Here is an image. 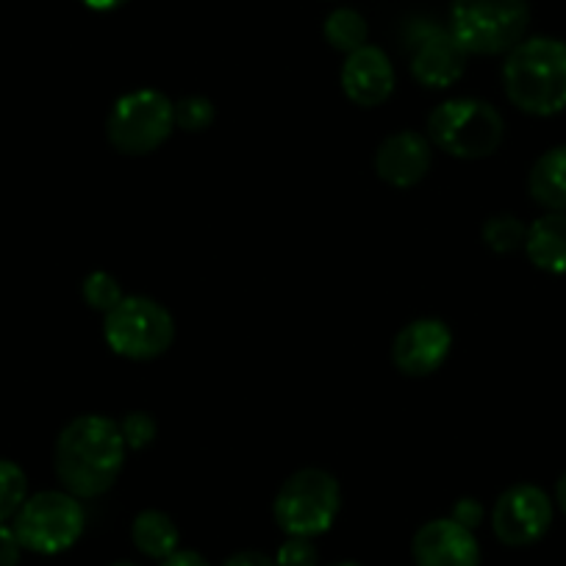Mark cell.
<instances>
[{
	"label": "cell",
	"mask_w": 566,
	"mask_h": 566,
	"mask_svg": "<svg viewBox=\"0 0 566 566\" xmlns=\"http://www.w3.org/2000/svg\"><path fill=\"white\" fill-rule=\"evenodd\" d=\"M509 101L533 117H553L566 108V42L531 36L511 48L503 64Z\"/></svg>",
	"instance_id": "cell-2"
},
{
	"label": "cell",
	"mask_w": 566,
	"mask_h": 566,
	"mask_svg": "<svg viewBox=\"0 0 566 566\" xmlns=\"http://www.w3.org/2000/svg\"><path fill=\"white\" fill-rule=\"evenodd\" d=\"M176 128L172 101L159 90H134L119 97L106 119V136L125 156H148Z\"/></svg>",
	"instance_id": "cell-7"
},
{
	"label": "cell",
	"mask_w": 566,
	"mask_h": 566,
	"mask_svg": "<svg viewBox=\"0 0 566 566\" xmlns=\"http://www.w3.org/2000/svg\"><path fill=\"white\" fill-rule=\"evenodd\" d=\"M408 45H411V75L428 90H448L464 75L470 53L444 25L422 20L408 31Z\"/></svg>",
	"instance_id": "cell-10"
},
{
	"label": "cell",
	"mask_w": 566,
	"mask_h": 566,
	"mask_svg": "<svg viewBox=\"0 0 566 566\" xmlns=\"http://www.w3.org/2000/svg\"><path fill=\"white\" fill-rule=\"evenodd\" d=\"M481 237L494 253H514V250L525 248L527 226L514 214H494L483 222Z\"/></svg>",
	"instance_id": "cell-19"
},
{
	"label": "cell",
	"mask_w": 566,
	"mask_h": 566,
	"mask_svg": "<svg viewBox=\"0 0 566 566\" xmlns=\"http://www.w3.org/2000/svg\"><path fill=\"white\" fill-rule=\"evenodd\" d=\"M553 525V500L533 483L505 489L492 511L494 536L509 547H527L544 538Z\"/></svg>",
	"instance_id": "cell-9"
},
{
	"label": "cell",
	"mask_w": 566,
	"mask_h": 566,
	"mask_svg": "<svg viewBox=\"0 0 566 566\" xmlns=\"http://www.w3.org/2000/svg\"><path fill=\"white\" fill-rule=\"evenodd\" d=\"M342 92L356 106L373 108L395 92V64L378 45H364L347 53L342 64Z\"/></svg>",
	"instance_id": "cell-14"
},
{
	"label": "cell",
	"mask_w": 566,
	"mask_h": 566,
	"mask_svg": "<svg viewBox=\"0 0 566 566\" xmlns=\"http://www.w3.org/2000/svg\"><path fill=\"white\" fill-rule=\"evenodd\" d=\"M342 509V489L331 472L308 467L297 470L277 489L272 514L277 527L290 536L314 538L331 531Z\"/></svg>",
	"instance_id": "cell-5"
},
{
	"label": "cell",
	"mask_w": 566,
	"mask_h": 566,
	"mask_svg": "<svg viewBox=\"0 0 566 566\" xmlns=\"http://www.w3.org/2000/svg\"><path fill=\"white\" fill-rule=\"evenodd\" d=\"M86 525L78 497L70 492L31 494L14 516V536L20 547L40 555H56L73 547Z\"/></svg>",
	"instance_id": "cell-8"
},
{
	"label": "cell",
	"mask_w": 566,
	"mask_h": 566,
	"mask_svg": "<svg viewBox=\"0 0 566 566\" xmlns=\"http://www.w3.org/2000/svg\"><path fill=\"white\" fill-rule=\"evenodd\" d=\"M277 566H319V553L312 538L290 536L277 547L275 553Z\"/></svg>",
	"instance_id": "cell-24"
},
{
	"label": "cell",
	"mask_w": 566,
	"mask_h": 566,
	"mask_svg": "<svg viewBox=\"0 0 566 566\" xmlns=\"http://www.w3.org/2000/svg\"><path fill=\"white\" fill-rule=\"evenodd\" d=\"M453 520L461 522L464 527H470V531H475V527L481 525V520H483V505L478 503V500H472V497L459 500V503H455V509H453Z\"/></svg>",
	"instance_id": "cell-26"
},
{
	"label": "cell",
	"mask_w": 566,
	"mask_h": 566,
	"mask_svg": "<svg viewBox=\"0 0 566 566\" xmlns=\"http://www.w3.org/2000/svg\"><path fill=\"white\" fill-rule=\"evenodd\" d=\"M527 23V0H453L450 7V31L470 56H497L511 51L522 42Z\"/></svg>",
	"instance_id": "cell-4"
},
{
	"label": "cell",
	"mask_w": 566,
	"mask_h": 566,
	"mask_svg": "<svg viewBox=\"0 0 566 566\" xmlns=\"http://www.w3.org/2000/svg\"><path fill=\"white\" fill-rule=\"evenodd\" d=\"M555 500H558L560 511L566 514V472L558 478V483H555Z\"/></svg>",
	"instance_id": "cell-30"
},
{
	"label": "cell",
	"mask_w": 566,
	"mask_h": 566,
	"mask_svg": "<svg viewBox=\"0 0 566 566\" xmlns=\"http://www.w3.org/2000/svg\"><path fill=\"white\" fill-rule=\"evenodd\" d=\"M417 566H481V544L475 531L453 516L424 522L411 542Z\"/></svg>",
	"instance_id": "cell-12"
},
{
	"label": "cell",
	"mask_w": 566,
	"mask_h": 566,
	"mask_svg": "<svg viewBox=\"0 0 566 566\" xmlns=\"http://www.w3.org/2000/svg\"><path fill=\"white\" fill-rule=\"evenodd\" d=\"M117 424L128 450H145L148 444H154L156 433H159V424H156V419L148 411L125 413Z\"/></svg>",
	"instance_id": "cell-23"
},
{
	"label": "cell",
	"mask_w": 566,
	"mask_h": 566,
	"mask_svg": "<svg viewBox=\"0 0 566 566\" xmlns=\"http://www.w3.org/2000/svg\"><path fill=\"white\" fill-rule=\"evenodd\" d=\"M103 336L117 356L130 361H150L165 356L176 342V319L159 301L125 295L108 314H103Z\"/></svg>",
	"instance_id": "cell-6"
},
{
	"label": "cell",
	"mask_w": 566,
	"mask_h": 566,
	"mask_svg": "<svg viewBox=\"0 0 566 566\" xmlns=\"http://www.w3.org/2000/svg\"><path fill=\"white\" fill-rule=\"evenodd\" d=\"M112 566H136V564H130V560H114Z\"/></svg>",
	"instance_id": "cell-32"
},
{
	"label": "cell",
	"mask_w": 566,
	"mask_h": 566,
	"mask_svg": "<svg viewBox=\"0 0 566 566\" xmlns=\"http://www.w3.org/2000/svg\"><path fill=\"white\" fill-rule=\"evenodd\" d=\"M433 165L431 142L417 130H397L386 136L375 150V172L389 187L408 189L417 187Z\"/></svg>",
	"instance_id": "cell-13"
},
{
	"label": "cell",
	"mask_w": 566,
	"mask_h": 566,
	"mask_svg": "<svg viewBox=\"0 0 566 566\" xmlns=\"http://www.w3.org/2000/svg\"><path fill=\"white\" fill-rule=\"evenodd\" d=\"M159 566H211V564L203 558V555L195 553V549H178V553H172L170 558L161 560Z\"/></svg>",
	"instance_id": "cell-28"
},
{
	"label": "cell",
	"mask_w": 566,
	"mask_h": 566,
	"mask_svg": "<svg viewBox=\"0 0 566 566\" xmlns=\"http://www.w3.org/2000/svg\"><path fill=\"white\" fill-rule=\"evenodd\" d=\"M527 259L533 266L553 275L566 272V211H547L533 226H527L525 239Z\"/></svg>",
	"instance_id": "cell-15"
},
{
	"label": "cell",
	"mask_w": 566,
	"mask_h": 566,
	"mask_svg": "<svg viewBox=\"0 0 566 566\" xmlns=\"http://www.w3.org/2000/svg\"><path fill=\"white\" fill-rule=\"evenodd\" d=\"M29 500V478L14 461L0 459V522L7 525Z\"/></svg>",
	"instance_id": "cell-20"
},
{
	"label": "cell",
	"mask_w": 566,
	"mask_h": 566,
	"mask_svg": "<svg viewBox=\"0 0 566 566\" xmlns=\"http://www.w3.org/2000/svg\"><path fill=\"white\" fill-rule=\"evenodd\" d=\"M453 334L442 319L422 317L400 328L391 342V361L408 378H428L437 373L450 356Z\"/></svg>",
	"instance_id": "cell-11"
},
{
	"label": "cell",
	"mask_w": 566,
	"mask_h": 566,
	"mask_svg": "<svg viewBox=\"0 0 566 566\" xmlns=\"http://www.w3.org/2000/svg\"><path fill=\"white\" fill-rule=\"evenodd\" d=\"M428 136L455 159H486L503 145L505 119L489 101L453 97L431 112Z\"/></svg>",
	"instance_id": "cell-3"
},
{
	"label": "cell",
	"mask_w": 566,
	"mask_h": 566,
	"mask_svg": "<svg viewBox=\"0 0 566 566\" xmlns=\"http://www.w3.org/2000/svg\"><path fill=\"white\" fill-rule=\"evenodd\" d=\"M176 125L184 130H206L214 123V103L206 95H187L178 103H172Z\"/></svg>",
	"instance_id": "cell-22"
},
{
	"label": "cell",
	"mask_w": 566,
	"mask_h": 566,
	"mask_svg": "<svg viewBox=\"0 0 566 566\" xmlns=\"http://www.w3.org/2000/svg\"><path fill=\"white\" fill-rule=\"evenodd\" d=\"M86 9H92V12H114V9L125 7L128 0H81Z\"/></svg>",
	"instance_id": "cell-29"
},
{
	"label": "cell",
	"mask_w": 566,
	"mask_h": 566,
	"mask_svg": "<svg viewBox=\"0 0 566 566\" xmlns=\"http://www.w3.org/2000/svg\"><path fill=\"white\" fill-rule=\"evenodd\" d=\"M527 192L547 211H566V145L538 156L527 176Z\"/></svg>",
	"instance_id": "cell-16"
},
{
	"label": "cell",
	"mask_w": 566,
	"mask_h": 566,
	"mask_svg": "<svg viewBox=\"0 0 566 566\" xmlns=\"http://www.w3.org/2000/svg\"><path fill=\"white\" fill-rule=\"evenodd\" d=\"M20 542L9 525L0 522V566H18L20 564Z\"/></svg>",
	"instance_id": "cell-25"
},
{
	"label": "cell",
	"mask_w": 566,
	"mask_h": 566,
	"mask_svg": "<svg viewBox=\"0 0 566 566\" xmlns=\"http://www.w3.org/2000/svg\"><path fill=\"white\" fill-rule=\"evenodd\" d=\"M130 542L139 549L142 555H148L154 560L170 558L172 553H178V542H181V533L178 525L172 522L170 514L156 509H145L134 516L130 522Z\"/></svg>",
	"instance_id": "cell-17"
},
{
	"label": "cell",
	"mask_w": 566,
	"mask_h": 566,
	"mask_svg": "<svg viewBox=\"0 0 566 566\" xmlns=\"http://www.w3.org/2000/svg\"><path fill=\"white\" fill-rule=\"evenodd\" d=\"M222 566H277L275 558L264 553H255V549H244V553L231 555Z\"/></svg>",
	"instance_id": "cell-27"
},
{
	"label": "cell",
	"mask_w": 566,
	"mask_h": 566,
	"mask_svg": "<svg viewBox=\"0 0 566 566\" xmlns=\"http://www.w3.org/2000/svg\"><path fill=\"white\" fill-rule=\"evenodd\" d=\"M331 566H361V564H356V560H342V564H331Z\"/></svg>",
	"instance_id": "cell-31"
},
{
	"label": "cell",
	"mask_w": 566,
	"mask_h": 566,
	"mask_svg": "<svg viewBox=\"0 0 566 566\" xmlns=\"http://www.w3.org/2000/svg\"><path fill=\"white\" fill-rule=\"evenodd\" d=\"M323 34L331 48H336V51L342 53H353L358 51V48L367 45L369 29H367V20H364L356 9L342 7V9H334V12L325 18Z\"/></svg>",
	"instance_id": "cell-18"
},
{
	"label": "cell",
	"mask_w": 566,
	"mask_h": 566,
	"mask_svg": "<svg viewBox=\"0 0 566 566\" xmlns=\"http://www.w3.org/2000/svg\"><path fill=\"white\" fill-rule=\"evenodd\" d=\"M125 450L128 448L114 419L103 413H81L64 424L56 439V478L73 497H97L117 483Z\"/></svg>",
	"instance_id": "cell-1"
},
{
	"label": "cell",
	"mask_w": 566,
	"mask_h": 566,
	"mask_svg": "<svg viewBox=\"0 0 566 566\" xmlns=\"http://www.w3.org/2000/svg\"><path fill=\"white\" fill-rule=\"evenodd\" d=\"M81 295H84L86 306L95 308V312H101V314L112 312V308L125 297L123 286H119L117 277L108 275V272H103V270L92 272V275L84 277Z\"/></svg>",
	"instance_id": "cell-21"
}]
</instances>
